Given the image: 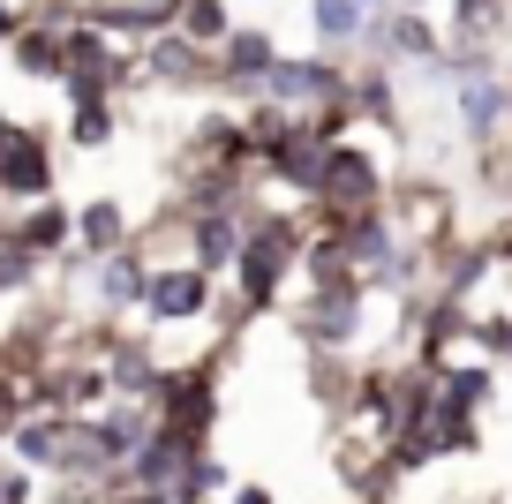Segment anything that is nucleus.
Instances as JSON below:
<instances>
[{
  "label": "nucleus",
  "mask_w": 512,
  "mask_h": 504,
  "mask_svg": "<svg viewBox=\"0 0 512 504\" xmlns=\"http://www.w3.org/2000/svg\"><path fill=\"white\" fill-rule=\"evenodd\" d=\"M317 204L332 226H354V219H377L384 211V174H377V158L362 151V143H332V166H324L317 181Z\"/></svg>",
  "instance_id": "nucleus-1"
},
{
  "label": "nucleus",
  "mask_w": 512,
  "mask_h": 504,
  "mask_svg": "<svg viewBox=\"0 0 512 504\" xmlns=\"http://www.w3.org/2000/svg\"><path fill=\"white\" fill-rule=\"evenodd\" d=\"M0 196H31V204H46V196H53L46 128H8V143H0Z\"/></svg>",
  "instance_id": "nucleus-2"
},
{
  "label": "nucleus",
  "mask_w": 512,
  "mask_h": 504,
  "mask_svg": "<svg viewBox=\"0 0 512 504\" xmlns=\"http://www.w3.org/2000/svg\"><path fill=\"white\" fill-rule=\"evenodd\" d=\"M302 339L309 347H354L362 339V279L354 286H317V301H309V316H302Z\"/></svg>",
  "instance_id": "nucleus-3"
},
{
  "label": "nucleus",
  "mask_w": 512,
  "mask_h": 504,
  "mask_svg": "<svg viewBox=\"0 0 512 504\" xmlns=\"http://www.w3.org/2000/svg\"><path fill=\"white\" fill-rule=\"evenodd\" d=\"M144 309H151V324H189V316L211 309V279L196 264L151 271V279H144Z\"/></svg>",
  "instance_id": "nucleus-4"
},
{
  "label": "nucleus",
  "mask_w": 512,
  "mask_h": 504,
  "mask_svg": "<svg viewBox=\"0 0 512 504\" xmlns=\"http://www.w3.org/2000/svg\"><path fill=\"white\" fill-rule=\"evenodd\" d=\"M505 113H512L505 76H497V68H460V128H467V143H497Z\"/></svg>",
  "instance_id": "nucleus-5"
},
{
  "label": "nucleus",
  "mask_w": 512,
  "mask_h": 504,
  "mask_svg": "<svg viewBox=\"0 0 512 504\" xmlns=\"http://www.w3.org/2000/svg\"><path fill=\"white\" fill-rule=\"evenodd\" d=\"M68 429H76V422H61V414H23L8 437H16V452L31 459V467H61V459H68Z\"/></svg>",
  "instance_id": "nucleus-6"
},
{
  "label": "nucleus",
  "mask_w": 512,
  "mask_h": 504,
  "mask_svg": "<svg viewBox=\"0 0 512 504\" xmlns=\"http://www.w3.org/2000/svg\"><path fill=\"white\" fill-rule=\"evenodd\" d=\"M219 61H226V76H234L241 91H256V83L272 76V61H279V53H272V38H264V31H226Z\"/></svg>",
  "instance_id": "nucleus-7"
},
{
  "label": "nucleus",
  "mask_w": 512,
  "mask_h": 504,
  "mask_svg": "<svg viewBox=\"0 0 512 504\" xmlns=\"http://www.w3.org/2000/svg\"><path fill=\"white\" fill-rule=\"evenodd\" d=\"M68 226H76V219H68V211L46 196V204H31V211H23V226H16L8 241H16L23 256H46V249H61V241H68Z\"/></svg>",
  "instance_id": "nucleus-8"
},
{
  "label": "nucleus",
  "mask_w": 512,
  "mask_h": 504,
  "mask_svg": "<svg viewBox=\"0 0 512 504\" xmlns=\"http://www.w3.org/2000/svg\"><path fill=\"white\" fill-rule=\"evenodd\" d=\"M76 234H83V256H121V204L98 196V204L76 211Z\"/></svg>",
  "instance_id": "nucleus-9"
},
{
  "label": "nucleus",
  "mask_w": 512,
  "mask_h": 504,
  "mask_svg": "<svg viewBox=\"0 0 512 504\" xmlns=\"http://www.w3.org/2000/svg\"><path fill=\"white\" fill-rule=\"evenodd\" d=\"M181 38H189L196 53L204 46H226V31H234V16H226V0H181Z\"/></svg>",
  "instance_id": "nucleus-10"
},
{
  "label": "nucleus",
  "mask_w": 512,
  "mask_h": 504,
  "mask_svg": "<svg viewBox=\"0 0 512 504\" xmlns=\"http://www.w3.org/2000/svg\"><path fill=\"white\" fill-rule=\"evenodd\" d=\"M309 16H317L324 46H354V38H369V8H362V0H317Z\"/></svg>",
  "instance_id": "nucleus-11"
},
{
  "label": "nucleus",
  "mask_w": 512,
  "mask_h": 504,
  "mask_svg": "<svg viewBox=\"0 0 512 504\" xmlns=\"http://www.w3.org/2000/svg\"><path fill=\"white\" fill-rule=\"evenodd\" d=\"M151 76H159V83H196V76H204V53H196L181 31H166L159 46H151Z\"/></svg>",
  "instance_id": "nucleus-12"
},
{
  "label": "nucleus",
  "mask_w": 512,
  "mask_h": 504,
  "mask_svg": "<svg viewBox=\"0 0 512 504\" xmlns=\"http://www.w3.org/2000/svg\"><path fill=\"white\" fill-rule=\"evenodd\" d=\"M98 301H144V264L136 256H98Z\"/></svg>",
  "instance_id": "nucleus-13"
},
{
  "label": "nucleus",
  "mask_w": 512,
  "mask_h": 504,
  "mask_svg": "<svg viewBox=\"0 0 512 504\" xmlns=\"http://www.w3.org/2000/svg\"><path fill=\"white\" fill-rule=\"evenodd\" d=\"M16 61H23V76H61V38L53 31H16Z\"/></svg>",
  "instance_id": "nucleus-14"
},
{
  "label": "nucleus",
  "mask_w": 512,
  "mask_h": 504,
  "mask_svg": "<svg viewBox=\"0 0 512 504\" xmlns=\"http://www.w3.org/2000/svg\"><path fill=\"white\" fill-rule=\"evenodd\" d=\"M76 143H113V106H76Z\"/></svg>",
  "instance_id": "nucleus-15"
},
{
  "label": "nucleus",
  "mask_w": 512,
  "mask_h": 504,
  "mask_svg": "<svg viewBox=\"0 0 512 504\" xmlns=\"http://www.w3.org/2000/svg\"><path fill=\"white\" fill-rule=\"evenodd\" d=\"M234 504H272V489H256V482H249V489H234Z\"/></svg>",
  "instance_id": "nucleus-16"
},
{
  "label": "nucleus",
  "mask_w": 512,
  "mask_h": 504,
  "mask_svg": "<svg viewBox=\"0 0 512 504\" xmlns=\"http://www.w3.org/2000/svg\"><path fill=\"white\" fill-rule=\"evenodd\" d=\"M0 143H8V113H0Z\"/></svg>",
  "instance_id": "nucleus-17"
},
{
  "label": "nucleus",
  "mask_w": 512,
  "mask_h": 504,
  "mask_svg": "<svg viewBox=\"0 0 512 504\" xmlns=\"http://www.w3.org/2000/svg\"><path fill=\"white\" fill-rule=\"evenodd\" d=\"M482 504H512V497H482Z\"/></svg>",
  "instance_id": "nucleus-18"
},
{
  "label": "nucleus",
  "mask_w": 512,
  "mask_h": 504,
  "mask_svg": "<svg viewBox=\"0 0 512 504\" xmlns=\"http://www.w3.org/2000/svg\"><path fill=\"white\" fill-rule=\"evenodd\" d=\"M0 8H8V0H0Z\"/></svg>",
  "instance_id": "nucleus-19"
}]
</instances>
